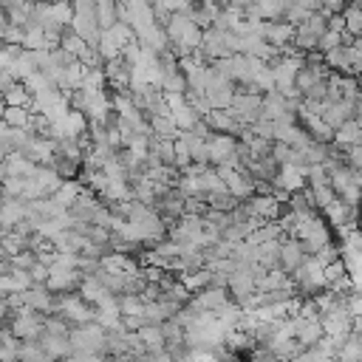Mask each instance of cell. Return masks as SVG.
Returning <instances> with one entry per match:
<instances>
[{
    "instance_id": "cell-1",
    "label": "cell",
    "mask_w": 362,
    "mask_h": 362,
    "mask_svg": "<svg viewBox=\"0 0 362 362\" xmlns=\"http://www.w3.org/2000/svg\"><path fill=\"white\" fill-rule=\"evenodd\" d=\"M337 144H339L342 150H351V147L362 144V122H359V119L345 122V124L337 130Z\"/></svg>"
},
{
    "instance_id": "cell-2",
    "label": "cell",
    "mask_w": 362,
    "mask_h": 362,
    "mask_svg": "<svg viewBox=\"0 0 362 362\" xmlns=\"http://www.w3.org/2000/svg\"><path fill=\"white\" fill-rule=\"evenodd\" d=\"M342 20H345V31L351 37H362V8L359 6H348L342 11Z\"/></svg>"
},
{
    "instance_id": "cell-3",
    "label": "cell",
    "mask_w": 362,
    "mask_h": 362,
    "mask_svg": "<svg viewBox=\"0 0 362 362\" xmlns=\"http://www.w3.org/2000/svg\"><path fill=\"white\" fill-rule=\"evenodd\" d=\"M283 263H286L288 269H300V266L305 263V249H303L300 243H288V246L283 249Z\"/></svg>"
}]
</instances>
